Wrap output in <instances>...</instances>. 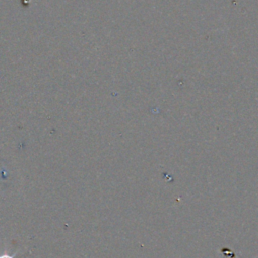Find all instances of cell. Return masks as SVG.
I'll use <instances>...</instances> for the list:
<instances>
[{"label":"cell","instance_id":"cell-1","mask_svg":"<svg viewBox=\"0 0 258 258\" xmlns=\"http://www.w3.org/2000/svg\"><path fill=\"white\" fill-rule=\"evenodd\" d=\"M16 254V253H15ZM15 254H13L12 256L11 255H8V254H3V255H0V258H14Z\"/></svg>","mask_w":258,"mask_h":258}]
</instances>
